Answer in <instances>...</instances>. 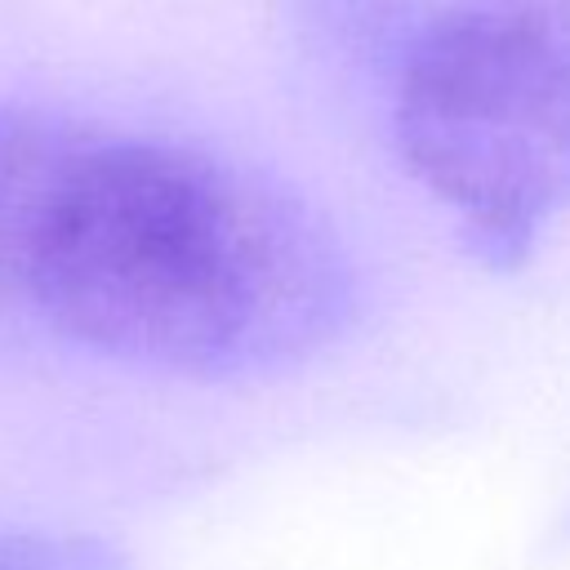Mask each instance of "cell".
<instances>
[{"label": "cell", "instance_id": "3", "mask_svg": "<svg viewBox=\"0 0 570 570\" xmlns=\"http://www.w3.org/2000/svg\"><path fill=\"white\" fill-rule=\"evenodd\" d=\"M89 125L0 102V312L31 303L36 249Z\"/></svg>", "mask_w": 570, "mask_h": 570}, {"label": "cell", "instance_id": "1", "mask_svg": "<svg viewBox=\"0 0 570 570\" xmlns=\"http://www.w3.org/2000/svg\"><path fill=\"white\" fill-rule=\"evenodd\" d=\"M27 307L129 365L245 379L325 352L356 316V267L276 178L89 129L53 196Z\"/></svg>", "mask_w": 570, "mask_h": 570}, {"label": "cell", "instance_id": "4", "mask_svg": "<svg viewBox=\"0 0 570 570\" xmlns=\"http://www.w3.org/2000/svg\"><path fill=\"white\" fill-rule=\"evenodd\" d=\"M0 570H129L125 557L89 534H0Z\"/></svg>", "mask_w": 570, "mask_h": 570}, {"label": "cell", "instance_id": "2", "mask_svg": "<svg viewBox=\"0 0 570 570\" xmlns=\"http://www.w3.org/2000/svg\"><path fill=\"white\" fill-rule=\"evenodd\" d=\"M392 142L472 258L521 267L570 209V0H450L410 27Z\"/></svg>", "mask_w": 570, "mask_h": 570}]
</instances>
